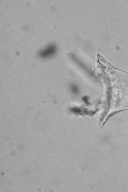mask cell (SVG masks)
Wrapping results in <instances>:
<instances>
[{
  "mask_svg": "<svg viewBox=\"0 0 128 192\" xmlns=\"http://www.w3.org/2000/svg\"><path fill=\"white\" fill-rule=\"evenodd\" d=\"M57 47L54 44H51L46 46L40 51L39 55L42 58H47L52 57L55 53Z\"/></svg>",
  "mask_w": 128,
  "mask_h": 192,
  "instance_id": "obj_1",
  "label": "cell"
},
{
  "mask_svg": "<svg viewBox=\"0 0 128 192\" xmlns=\"http://www.w3.org/2000/svg\"><path fill=\"white\" fill-rule=\"evenodd\" d=\"M71 89L73 92L75 93H77L78 92V88L77 86H76L75 84H72L71 86Z\"/></svg>",
  "mask_w": 128,
  "mask_h": 192,
  "instance_id": "obj_2",
  "label": "cell"
}]
</instances>
